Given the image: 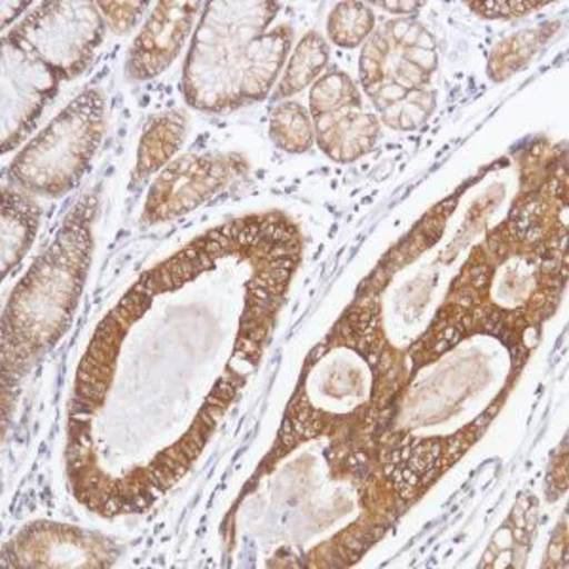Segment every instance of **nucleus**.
<instances>
[{
  "label": "nucleus",
  "mask_w": 569,
  "mask_h": 569,
  "mask_svg": "<svg viewBox=\"0 0 569 569\" xmlns=\"http://www.w3.org/2000/svg\"><path fill=\"white\" fill-rule=\"evenodd\" d=\"M103 101L98 91H86L56 118L10 168L20 187L61 196L84 173L101 139Z\"/></svg>",
  "instance_id": "obj_1"
},
{
  "label": "nucleus",
  "mask_w": 569,
  "mask_h": 569,
  "mask_svg": "<svg viewBox=\"0 0 569 569\" xmlns=\"http://www.w3.org/2000/svg\"><path fill=\"white\" fill-rule=\"evenodd\" d=\"M103 16L91 2H50L29 16L8 42L50 67L59 78L80 74L103 40Z\"/></svg>",
  "instance_id": "obj_2"
},
{
  "label": "nucleus",
  "mask_w": 569,
  "mask_h": 569,
  "mask_svg": "<svg viewBox=\"0 0 569 569\" xmlns=\"http://www.w3.org/2000/svg\"><path fill=\"white\" fill-rule=\"evenodd\" d=\"M198 4H158L149 23L131 46L128 71L133 78H150L166 69L181 50Z\"/></svg>",
  "instance_id": "obj_3"
},
{
  "label": "nucleus",
  "mask_w": 569,
  "mask_h": 569,
  "mask_svg": "<svg viewBox=\"0 0 569 569\" xmlns=\"http://www.w3.org/2000/svg\"><path fill=\"white\" fill-rule=\"evenodd\" d=\"M39 208L16 192L4 194L2 211V268L4 273L18 264L33 243L39 227Z\"/></svg>",
  "instance_id": "obj_4"
},
{
  "label": "nucleus",
  "mask_w": 569,
  "mask_h": 569,
  "mask_svg": "<svg viewBox=\"0 0 569 569\" xmlns=\"http://www.w3.org/2000/svg\"><path fill=\"white\" fill-rule=\"evenodd\" d=\"M378 137V123L370 117L350 114L346 118H338L337 122L330 123L327 130L319 131V139L329 154H342L338 160H353L357 156L367 152Z\"/></svg>",
  "instance_id": "obj_5"
},
{
  "label": "nucleus",
  "mask_w": 569,
  "mask_h": 569,
  "mask_svg": "<svg viewBox=\"0 0 569 569\" xmlns=\"http://www.w3.org/2000/svg\"><path fill=\"white\" fill-rule=\"evenodd\" d=\"M181 137L182 120L177 114L158 118L150 123V128H147V133L142 137L137 176H147L160 168L169 156L176 152Z\"/></svg>",
  "instance_id": "obj_6"
},
{
  "label": "nucleus",
  "mask_w": 569,
  "mask_h": 569,
  "mask_svg": "<svg viewBox=\"0 0 569 569\" xmlns=\"http://www.w3.org/2000/svg\"><path fill=\"white\" fill-rule=\"evenodd\" d=\"M329 50L319 34L310 33L298 46L291 66L287 69L283 82H281V96H292L305 86L310 84L318 77L321 69L327 66Z\"/></svg>",
  "instance_id": "obj_7"
},
{
  "label": "nucleus",
  "mask_w": 569,
  "mask_h": 569,
  "mask_svg": "<svg viewBox=\"0 0 569 569\" xmlns=\"http://www.w3.org/2000/svg\"><path fill=\"white\" fill-rule=\"evenodd\" d=\"M375 16L365 4H340L330 16L329 33L337 44L356 48L372 31Z\"/></svg>",
  "instance_id": "obj_8"
},
{
  "label": "nucleus",
  "mask_w": 569,
  "mask_h": 569,
  "mask_svg": "<svg viewBox=\"0 0 569 569\" xmlns=\"http://www.w3.org/2000/svg\"><path fill=\"white\" fill-rule=\"evenodd\" d=\"M272 137L284 150L302 152L308 149L313 133L305 109L297 103H284L283 107H279L273 112Z\"/></svg>",
  "instance_id": "obj_9"
},
{
  "label": "nucleus",
  "mask_w": 569,
  "mask_h": 569,
  "mask_svg": "<svg viewBox=\"0 0 569 569\" xmlns=\"http://www.w3.org/2000/svg\"><path fill=\"white\" fill-rule=\"evenodd\" d=\"M359 104V96L356 88L350 82V78L343 77L340 72H332L329 77H325L311 93V109L316 117H327L338 110L348 109V107H357Z\"/></svg>",
  "instance_id": "obj_10"
},
{
  "label": "nucleus",
  "mask_w": 569,
  "mask_h": 569,
  "mask_svg": "<svg viewBox=\"0 0 569 569\" xmlns=\"http://www.w3.org/2000/svg\"><path fill=\"white\" fill-rule=\"evenodd\" d=\"M144 4H131V2H101L99 8L104 10L101 16L107 18L109 26L114 29V33H128L131 27L136 26L137 16L141 12H137L139 8Z\"/></svg>",
  "instance_id": "obj_11"
},
{
  "label": "nucleus",
  "mask_w": 569,
  "mask_h": 569,
  "mask_svg": "<svg viewBox=\"0 0 569 569\" xmlns=\"http://www.w3.org/2000/svg\"><path fill=\"white\" fill-rule=\"evenodd\" d=\"M380 7L388 8V10H401L399 13H407L408 10L420 8L418 2H380Z\"/></svg>",
  "instance_id": "obj_12"
}]
</instances>
